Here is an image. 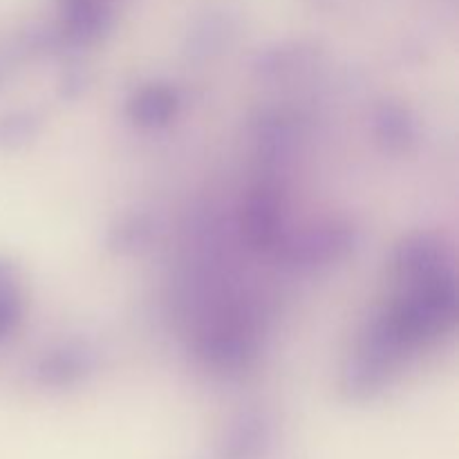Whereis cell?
<instances>
[{
    "mask_svg": "<svg viewBox=\"0 0 459 459\" xmlns=\"http://www.w3.org/2000/svg\"><path fill=\"white\" fill-rule=\"evenodd\" d=\"M361 242L357 224L348 218H325L299 231H287L278 242L276 258L290 272L316 273L345 263Z\"/></svg>",
    "mask_w": 459,
    "mask_h": 459,
    "instance_id": "cell-4",
    "label": "cell"
},
{
    "mask_svg": "<svg viewBox=\"0 0 459 459\" xmlns=\"http://www.w3.org/2000/svg\"><path fill=\"white\" fill-rule=\"evenodd\" d=\"M40 117L31 110H13L0 117V148L18 151L34 142L40 133Z\"/></svg>",
    "mask_w": 459,
    "mask_h": 459,
    "instance_id": "cell-16",
    "label": "cell"
},
{
    "mask_svg": "<svg viewBox=\"0 0 459 459\" xmlns=\"http://www.w3.org/2000/svg\"><path fill=\"white\" fill-rule=\"evenodd\" d=\"M370 126L375 142L390 155H408L420 143V119L411 106L397 99L377 103Z\"/></svg>",
    "mask_w": 459,
    "mask_h": 459,
    "instance_id": "cell-9",
    "label": "cell"
},
{
    "mask_svg": "<svg viewBox=\"0 0 459 459\" xmlns=\"http://www.w3.org/2000/svg\"><path fill=\"white\" fill-rule=\"evenodd\" d=\"M179 108H182V99H179L178 90L170 83L155 81V83H146L143 88H139L128 99L126 115L137 128L157 130L166 128L170 121H175Z\"/></svg>",
    "mask_w": 459,
    "mask_h": 459,
    "instance_id": "cell-12",
    "label": "cell"
},
{
    "mask_svg": "<svg viewBox=\"0 0 459 459\" xmlns=\"http://www.w3.org/2000/svg\"><path fill=\"white\" fill-rule=\"evenodd\" d=\"M254 146L264 175L282 173V169L290 164L291 155H294V126L281 112H263L254 126Z\"/></svg>",
    "mask_w": 459,
    "mask_h": 459,
    "instance_id": "cell-11",
    "label": "cell"
},
{
    "mask_svg": "<svg viewBox=\"0 0 459 459\" xmlns=\"http://www.w3.org/2000/svg\"><path fill=\"white\" fill-rule=\"evenodd\" d=\"M267 421L260 412H247V415L238 417V421L233 424L231 435H229V453L233 457H245L254 455L260 446L267 439Z\"/></svg>",
    "mask_w": 459,
    "mask_h": 459,
    "instance_id": "cell-17",
    "label": "cell"
},
{
    "mask_svg": "<svg viewBox=\"0 0 459 459\" xmlns=\"http://www.w3.org/2000/svg\"><path fill=\"white\" fill-rule=\"evenodd\" d=\"M263 321L249 307H231L204 325L195 341V357L204 368L222 375L245 372L258 361Z\"/></svg>",
    "mask_w": 459,
    "mask_h": 459,
    "instance_id": "cell-3",
    "label": "cell"
},
{
    "mask_svg": "<svg viewBox=\"0 0 459 459\" xmlns=\"http://www.w3.org/2000/svg\"><path fill=\"white\" fill-rule=\"evenodd\" d=\"M85 74L81 70H70L65 74V79L61 81V97L67 99H76L79 94H83L85 90Z\"/></svg>",
    "mask_w": 459,
    "mask_h": 459,
    "instance_id": "cell-18",
    "label": "cell"
},
{
    "mask_svg": "<svg viewBox=\"0 0 459 459\" xmlns=\"http://www.w3.org/2000/svg\"><path fill=\"white\" fill-rule=\"evenodd\" d=\"M236 22L231 21L227 12H209L188 34L186 56L191 61H206L213 58L215 54L229 48L231 36L236 34Z\"/></svg>",
    "mask_w": 459,
    "mask_h": 459,
    "instance_id": "cell-13",
    "label": "cell"
},
{
    "mask_svg": "<svg viewBox=\"0 0 459 459\" xmlns=\"http://www.w3.org/2000/svg\"><path fill=\"white\" fill-rule=\"evenodd\" d=\"M388 309L411 352L437 343L457 325L459 290L455 272L406 285Z\"/></svg>",
    "mask_w": 459,
    "mask_h": 459,
    "instance_id": "cell-2",
    "label": "cell"
},
{
    "mask_svg": "<svg viewBox=\"0 0 459 459\" xmlns=\"http://www.w3.org/2000/svg\"><path fill=\"white\" fill-rule=\"evenodd\" d=\"M4 76H7V63L0 61V85L4 83Z\"/></svg>",
    "mask_w": 459,
    "mask_h": 459,
    "instance_id": "cell-19",
    "label": "cell"
},
{
    "mask_svg": "<svg viewBox=\"0 0 459 459\" xmlns=\"http://www.w3.org/2000/svg\"><path fill=\"white\" fill-rule=\"evenodd\" d=\"M25 314L21 291V272L7 258H0V343L18 330Z\"/></svg>",
    "mask_w": 459,
    "mask_h": 459,
    "instance_id": "cell-15",
    "label": "cell"
},
{
    "mask_svg": "<svg viewBox=\"0 0 459 459\" xmlns=\"http://www.w3.org/2000/svg\"><path fill=\"white\" fill-rule=\"evenodd\" d=\"M287 218H290V193L281 175H260L242 202V240L258 254L273 251L282 236L290 231Z\"/></svg>",
    "mask_w": 459,
    "mask_h": 459,
    "instance_id": "cell-5",
    "label": "cell"
},
{
    "mask_svg": "<svg viewBox=\"0 0 459 459\" xmlns=\"http://www.w3.org/2000/svg\"><path fill=\"white\" fill-rule=\"evenodd\" d=\"M65 40L74 48H88L110 34L115 13L106 0H56Z\"/></svg>",
    "mask_w": 459,
    "mask_h": 459,
    "instance_id": "cell-8",
    "label": "cell"
},
{
    "mask_svg": "<svg viewBox=\"0 0 459 459\" xmlns=\"http://www.w3.org/2000/svg\"><path fill=\"white\" fill-rule=\"evenodd\" d=\"M321 49L309 40H281L260 48L251 58V72L260 81H285L312 70Z\"/></svg>",
    "mask_w": 459,
    "mask_h": 459,
    "instance_id": "cell-10",
    "label": "cell"
},
{
    "mask_svg": "<svg viewBox=\"0 0 459 459\" xmlns=\"http://www.w3.org/2000/svg\"><path fill=\"white\" fill-rule=\"evenodd\" d=\"M99 354L92 343L70 339L43 352L34 366V379L45 388H70L92 375Z\"/></svg>",
    "mask_w": 459,
    "mask_h": 459,
    "instance_id": "cell-7",
    "label": "cell"
},
{
    "mask_svg": "<svg viewBox=\"0 0 459 459\" xmlns=\"http://www.w3.org/2000/svg\"><path fill=\"white\" fill-rule=\"evenodd\" d=\"M411 348L394 325L388 307L372 314L359 334L357 348L341 370V390L350 399L366 402L388 388L399 366L411 357Z\"/></svg>",
    "mask_w": 459,
    "mask_h": 459,
    "instance_id": "cell-1",
    "label": "cell"
},
{
    "mask_svg": "<svg viewBox=\"0 0 459 459\" xmlns=\"http://www.w3.org/2000/svg\"><path fill=\"white\" fill-rule=\"evenodd\" d=\"M157 236V220L146 211L126 213L108 229L106 245L112 254L133 255L146 249Z\"/></svg>",
    "mask_w": 459,
    "mask_h": 459,
    "instance_id": "cell-14",
    "label": "cell"
},
{
    "mask_svg": "<svg viewBox=\"0 0 459 459\" xmlns=\"http://www.w3.org/2000/svg\"><path fill=\"white\" fill-rule=\"evenodd\" d=\"M451 242L435 231L408 233L399 240L393 254L394 276L402 287L455 272Z\"/></svg>",
    "mask_w": 459,
    "mask_h": 459,
    "instance_id": "cell-6",
    "label": "cell"
}]
</instances>
